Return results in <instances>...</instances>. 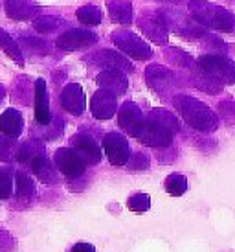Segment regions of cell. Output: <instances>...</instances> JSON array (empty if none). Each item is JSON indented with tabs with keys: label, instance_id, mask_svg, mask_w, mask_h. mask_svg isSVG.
Here are the masks:
<instances>
[{
	"label": "cell",
	"instance_id": "obj_25",
	"mask_svg": "<svg viewBox=\"0 0 235 252\" xmlns=\"http://www.w3.org/2000/svg\"><path fill=\"white\" fill-rule=\"evenodd\" d=\"M103 19V13L97 6H83L77 9V21L87 26H97Z\"/></svg>",
	"mask_w": 235,
	"mask_h": 252
},
{
	"label": "cell",
	"instance_id": "obj_16",
	"mask_svg": "<svg viewBox=\"0 0 235 252\" xmlns=\"http://www.w3.org/2000/svg\"><path fill=\"white\" fill-rule=\"evenodd\" d=\"M6 15L13 21H28L39 13V6L33 0H6Z\"/></svg>",
	"mask_w": 235,
	"mask_h": 252
},
{
	"label": "cell",
	"instance_id": "obj_30",
	"mask_svg": "<svg viewBox=\"0 0 235 252\" xmlns=\"http://www.w3.org/2000/svg\"><path fill=\"white\" fill-rule=\"evenodd\" d=\"M17 142L9 136H0V162H11L17 158Z\"/></svg>",
	"mask_w": 235,
	"mask_h": 252
},
{
	"label": "cell",
	"instance_id": "obj_1",
	"mask_svg": "<svg viewBox=\"0 0 235 252\" xmlns=\"http://www.w3.org/2000/svg\"><path fill=\"white\" fill-rule=\"evenodd\" d=\"M175 107L180 112V116L186 120L187 126L201 131V133H213L219 127V118L206 103L191 96H176Z\"/></svg>",
	"mask_w": 235,
	"mask_h": 252
},
{
	"label": "cell",
	"instance_id": "obj_37",
	"mask_svg": "<svg viewBox=\"0 0 235 252\" xmlns=\"http://www.w3.org/2000/svg\"><path fill=\"white\" fill-rule=\"evenodd\" d=\"M72 252H96V249H94V245H90V243H77V245H74V249H72Z\"/></svg>",
	"mask_w": 235,
	"mask_h": 252
},
{
	"label": "cell",
	"instance_id": "obj_15",
	"mask_svg": "<svg viewBox=\"0 0 235 252\" xmlns=\"http://www.w3.org/2000/svg\"><path fill=\"white\" fill-rule=\"evenodd\" d=\"M35 120L41 126H48L50 120H52L48 91H46V81L44 79H37L35 81Z\"/></svg>",
	"mask_w": 235,
	"mask_h": 252
},
{
	"label": "cell",
	"instance_id": "obj_26",
	"mask_svg": "<svg viewBox=\"0 0 235 252\" xmlns=\"http://www.w3.org/2000/svg\"><path fill=\"white\" fill-rule=\"evenodd\" d=\"M149 118L154 120V122H158L160 126H164L166 129H169L171 133L178 131V120H176V116L171 114L169 111H164V109H152L151 114H149Z\"/></svg>",
	"mask_w": 235,
	"mask_h": 252
},
{
	"label": "cell",
	"instance_id": "obj_33",
	"mask_svg": "<svg viewBox=\"0 0 235 252\" xmlns=\"http://www.w3.org/2000/svg\"><path fill=\"white\" fill-rule=\"evenodd\" d=\"M13 191V175L7 168H0V199H7Z\"/></svg>",
	"mask_w": 235,
	"mask_h": 252
},
{
	"label": "cell",
	"instance_id": "obj_14",
	"mask_svg": "<svg viewBox=\"0 0 235 252\" xmlns=\"http://www.w3.org/2000/svg\"><path fill=\"white\" fill-rule=\"evenodd\" d=\"M96 83L101 87V89H107V91L114 92V94H123L129 87V81L121 70L118 68H105L101 74H97Z\"/></svg>",
	"mask_w": 235,
	"mask_h": 252
},
{
	"label": "cell",
	"instance_id": "obj_19",
	"mask_svg": "<svg viewBox=\"0 0 235 252\" xmlns=\"http://www.w3.org/2000/svg\"><path fill=\"white\" fill-rule=\"evenodd\" d=\"M24 129L22 114L15 109H7L0 114V131L9 138H19Z\"/></svg>",
	"mask_w": 235,
	"mask_h": 252
},
{
	"label": "cell",
	"instance_id": "obj_24",
	"mask_svg": "<svg viewBox=\"0 0 235 252\" xmlns=\"http://www.w3.org/2000/svg\"><path fill=\"white\" fill-rule=\"evenodd\" d=\"M44 153V146L39 140H28L24 142L19 149H17V160L22 164H31L35 157Z\"/></svg>",
	"mask_w": 235,
	"mask_h": 252
},
{
	"label": "cell",
	"instance_id": "obj_39",
	"mask_svg": "<svg viewBox=\"0 0 235 252\" xmlns=\"http://www.w3.org/2000/svg\"><path fill=\"white\" fill-rule=\"evenodd\" d=\"M164 2H180V0H164Z\"/></svg>",
	"mask_w": 235,
	"mask_h": 252
},
{
	"label": "cell",
	"instance_id": "obj_13",
	"mask_svg": "<svg viewBox=\"0 0 235 252\" xmlns=\"http://www.w3.org/2000/svg\"><path fill=\"white\" fill-rule=\"evenodd\" d=\"M70 144L83 157L87 164H97L101 160V147L88 134H76V136H72Z\"/></svg>",
	"mask_w": 235,
	"mask_h": 252
},
{
	"label": "cell",
	"instance_id": "obj_28",
	"mask_svg": "<svg viewBox=\"0 0 235 252\" xmlns=\"http://www.w3.org/2000/svg\"><path fill=\"white\" fill-rule=\"evenodd\" d=\"M187 189V179L180 173H173L166 179V191L169 195L173 197H180L184 195Z\"/></svg>",
	"mask_w": 235,
	"mask_h": 252
},
{
	"label": "cell",
	"instance_id": "obj_34",
	"mask_svg": "<svg viewBox=\"0 0 235 252\" xmlns=\"http://www.w3.org/2000/svg\"><path fill=\"white\" fill-rule=\"evenodd\" d=\"M127 166H129V169H132V171H142V169H147L149 168V157L144 155V153H132L131 157H129Z\"/></svg>",
	"mask_w": 235,
	"mask_h": 252
},
{
	"label": "cell",
	"instance_id": "obj_22",
	"mask_svg": "<svg viewBox=\"0 0 235 252\" xmlns=\"http://www.w3.org/2000/svg\"><path fill=\"white\" fill-rule=\"evenodd\" d=\"M29 166H31V169H33V173L37 175L39 181L46 182V184H52V182L57 181L56 169H54L52 162L46 158V155L44 153L39 155V157H35Z\"/></svg>",
	"mask_w": 235,
	"mask_h": 252
},
{
	"label": "cell",
	"instance_id": "obj_17",
	"mask_svg": "<svg viewBox=\"0 0 235 252\" xmlns=\"http://www.w3.org/2000/svg\"><path fill=\"white\" fill-rule=\"evenodd\" d=\"M138 26L140 30L144 32L147 35V39H151L152 42H156V44H167V28L162 24L156 15H152V17H142L138 21Z\"/></svg>",
	"mask_w": 235,
	"mask_h": 252
},
{
	"label": "cell",
	"instance_id": "obj_20",
	"mask_svg": "<svg viewBox=\"0 0 235 252\" xmlns=\"http://www.w3.org/2000/svg\"><path fill=\"white\" fill-rule=\"evenodd\" d=\"M107 9H109L112 22L123 24V26H129L132 22V17H134L132 11L134 9H132V4L129 0H109L107 2Z\"/></svg>",
	"mask_w": 235,
	"mask_h": 252
},
{
	"label": "cell",
	"instance_id": "obj_11",
	"mask_svg": "<svg viewBox=\"0 0 235 252\" xmlns=\"http://www.w3.org/2000/svg\"><path fill=\"white\" fill-rule=\"evenodd\" d=\"M61 105L64 111H68L74 116L83 114L87 109V96H85L81 85L70 83L66 85L61 92Z\"/></svg>",
	"mask_w": 235,
	"mask_h": 252
},
{
	"label": "cell",
	"instance_id": "obj_5",
	"mask_svg": "<svg viewBox=\"0 0 235 252\" xmlns=\"http://www.w3.org/2000/svg\"><path fill=\"white\" fill-rule=\"evenodd\" d=\"M197 66L202 72L217 77L222 83H235V61L228 59L226 56H219V54L201 56L197 61Z\"/></svg>",
	"mask_w": 235,
	"mask_h": 252
},
{
	"label": "cell",
	"instance_id": "obj_29",
	"mask_svg": "<svg viewBox=\"0 0 235 252\" xmlns=\"http://www.w3.org/2000/svg\"><path fill=\"white\" fill-rule=\"evenodd\" d=\"M167 59H169L173 64L180 66V68H187V70H193L195 68V63H193V59H191V56L178 48L167 50Z\"/></svg>",
	"mask_w": 235,
	"mask_h": 252
},
{
	"label": "cell",
	"instance_id": "obj_23",
	"mask_svg": "<svg viewBox=\"0 0 235 252\" xmlns=\"http://www.w3.org/2000/svg\"><path fill=\"white\" fill-rule=\"evenodd\" d=\"M0 48L4 50L19 66H24V57H22V52H21V48H19L17 41L7 33L6 30H2V28H0Z\"/></svg>",
	"mask_w": 235,
	"mask_h": 252
},
{
	"label": "cell",
	"instance_id": "obj_36",
	"mask_svg": "<svg viewBox=\"0 0 235 252\" xmlns=\"http://www.w3.org/2000/svg\"><path fill=\"white\" fill-rule=\"evenodd\" d=\"M13 247H15L13 238H11L7 232L0 230V251H9V249H13Z\"/></svg>",
	"mask_w": 235,
	"mask_h": 252
},
{
	"label": "cell",
	"instance_id": "obj_18",
	"mask_svg": "<svg viewBox=\"0 0 235 252\" xmlns=\"http://www.w3.org/2000/svg\"><path fill=\"white\" fill-rule=\"evenodd\" d=\"M142 118H144V114L138 109V105L132 103V101L123 103V105L119 107V111H118V126L121 127L127 134H132V131L142 122Z\"/></svg>",
	"mask_w": 235,
	"mask_h": 252
},
{
	"label": "cell",
	"instance_id": "obj_38",
	"mask_svg": "<svg viewBox=\"0 0 235 252\" xmlns=\"http://www.w3.org/2000/svg\"><path fill=\"white\" fill-rule=\"evenodd\" d=\"M4 96H6V89H4V87H2V85H0V101H2V99H4Z\"/></svg>",
	"mask_w": 235,
	"mask_h": 252
},
{
	"label": "cell",
	"instance_id": "obj_2",
	"mask_svg": "<svg viewBox=\"0 0 235 252\" xmlns=\"http://www.w3.org/2000/svg\"><path fill=\"white\" fill-rule=\"evenodd\" d=\"M189 13L195 22H199L204 28H211L217 32L232 33L235 30V17L226 7H221L204 0H191L189 2Z\"/></svg>",
	"mask_w": 235,
	"mask_h": 252
},
{
	"label": "cell",
	"instance_id": "obj_12",
	"mask_svg": "<svg viewBox=\"0 0 235 252\" xmlns=\"http://www.w3.org/2000/svg\"><path fill=\"white\" fill-rule=\"evenodd\" d=\"M90 63L97 64V66H103V68H118L121 72H134L132 63L125 56L112 52V50H101L96 52L90 57Z\"/></svg>",
	"mask_w": 235,
	"mask_h": 252
},
{
	"label": "cell",
	"instance_id": "obj_7",
	"mask_svg": "<svg viewBox=\"0 0 235 252\" xmlns=\"http://www.w3.org/2000/svg\"><path fill=\"white\" fill-rule=\"evenodd\" d=\"M103 149L107 158L112 166H125L131 157L129 142L123 134L119 133H109L103 136Z\"/></svg>",
	"mask_w": 235,
	"mask_h": 252
},
{
	"label": "cell",
	"instance_id": "obj_35",
	"mask_svg": "<svg viewBox=\"0 0 235 252\" xmlns=\"http://www.w3.org/2000/svg\"><path fill=\"white\" fill-rule=\"evenodd\" d=\"M21 41H22V44H24L29 52H33V54H46V52H48V44H46V41H42V39L24 37Z\"/></svg>",
	"mask_w": 235,
	"mask_h": 252
},
{
	"label": "cell",
	"instance_id": "obj_8",
	"mask_svg": "<svg viewBox=\"0 0 235 252\" xmlns=\"http://www.w3.org/2000/svg\"><path fill=\"white\" fill-rule=\"evenodd\" d=\"M97 42V35L90 30L83 28H74L64 32L57 37L56 46L59 50H64V52H74V50H81L87 48V46H92Z\"/></svg>",
	"mask_w": 235,
	"mask_h": 252
},
{
	"label": "cell",
	"instance_id": "obj_4",
	"mask_svg": "<svg viewBox=\"0 0 235 252\" xmlns=\"http://www.w3.org/2000/svg\"><path fill=\"white\" fill-rule=\"evenodd\" d=\"M112 42L116 44V48L119 52H123L129 57L136 59V61H146V59H149L152 56L151 46L144 39H140L136 33L129 32V30H116L112 33Z\"/></svg>",
	"mask_w": 235,
	"mask_h": 252
},
{
	"label": "cell",
	"instance_id": "obj_32",
	"mask_svg": "<svg viewBox=\"0 0 235 252\" xmlns=\"http://www.w3.org/2000/svg\"><path fill=\"white\" fill-rule=\"evenodd\" d=\"M127 206H129V210L138 212V214L147 212L151 208V197L147 195V193H136V195H132L131 199H129Z\"/></svg>",
	"mask_w": 235,
	"mask_h": 252
},
{
	"label": "cell",
	"instance_id": "obj_27",
	"mask_svg": "<svg viewBox=\"0 0 235 252\" xmlns=\"http://www.w3.org/2000/svg\"><path fill=\"white\" fill-rule=\"evenodd\" d=\"M64 21L59 17H52V15H44V17H37L33 21V28L41 33H52L61 28Z\"/></svg>",
	"mask_w": 235,
	"mask_h": 252
},
{
	"label": "cell",
	"instance_id": "obj_10",
	"mask_svg": "<svg viewBox=\"0 0 235 252\" xmlns=\"http://www.w3.org/2000/svg\"><path fill=\"white\" fill-rule=\"evenodd\" d=\"M146 79L147 85L152 91L166 94L167 91H171L173 87H176V74L169 68H164L160 64H151L146 70Z\"/></svg>",
	"mask_w": 235,
	"mask_h": 252
},
{
	"label": "cell",
	"instance_id": "obj_9",
	"mask_svg": "<svg viewBox=\"0 0 235 252\" xmlns=\"http://www.w3.org/2000/svg\"><path fill=\"white\" fill-rule=\"evenodd\" d=\"M90 111L92 116L97 120H111L118 111L116 94L107 89H99V91L92 96L90 99Z\"/></svg>",
	"mask_w": 235,
	"mask_h": 252
},
{
	"label": "cell",
	"instance_id": "obj_3",
	"mask_svg": "<svg viewBox=\"0 0 235 252\" xmlns=\"http://www.w3.org/2000/svg\"><path fill=\"white\" fill-rule=\"evenodd\" d=\"M131 136L149 147H169L171 142H173V133L169 129L160 126L158 122H154V120L146 118V116L136 126V129L132 131Z\"/></svg>",
	"mask_w": 235,
	"mask_h": 252
},
{
	"label": "cell",
	"instance_id": "obj_6",
	"mask_svg": "<svg viewBox=\"0 0 235 252\" xmlns=\"http://www.w3.org/2000/svg\"><path fill=\"white\" fill-rule=\"evenodd\" d=\"M54 162H56L57 169L62 175L66 177H81L87 169V162L81 155L77 153L74 147H61L57 149L54 155Z\"/></svg>",
	"mask_w": 235,
	"mask_h": 252
},
{
	"label": "cell",
	"instance_id": "obj_31",
	"mask_svg": "<svg viewBox=\"0 0 235 252\" xmlns=\"http://www.w3.org/2000/svg\"><path fill=\"white\" fill-rule=\"evenodd\" d=\"M15 181H17V195L21 197V199H29L35 193V184L29 179V175L21 171V173H17Z\"/></svg>",
	"mask_w": 235,
	"mask_h": 252
},
{
	"label": "cell",
	"instance_id": "obj_21",
	"mask_svg": "<svg viewBox=\"0 0 235 252\" xmlns=\"http://www.w3.org/2000/svg\"><path fill=\"white\" fill-rule=\"evenodd\" d=\"M191 83H193L197 89L207 92V94H217V92L222 91V81H219L217 77L209 76L206 72H202L199 66L191 70Z\"/></svg>",
	"mask_w": 235,
	"mask_h": 252
}]
</instances>
